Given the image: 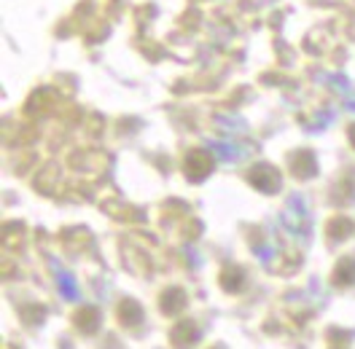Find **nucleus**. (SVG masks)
<instances>
[{"label":"nucleus","mask_w":355,"mask_h":349,"mask_svg":"<svg viewBox=\"0 0 355 349\" xmlns=\"http://www.w3.org/2000/svg\"><path fill=\"white\" fill-rule=\"evenodd\" d=\"M248 180H250V186H256L264 194H275L280 188V172L275 167H269V164H256L248 172Z\"/></svg>","instance_id":"1"},{"label":"nucleus","mask_w":355,"mask_h":349,"mask_svg":"<svg viewBox=\"0 0 355 349\" xmlns=\"http://www.w3.org/2000/svg\"><path fill=\"white\" fill-rule=\"evenodd\" d=\"M183 170H186V177L189 180H205L210 170H213V159H210V153L207 151H191L186 156V164H183Z\"/></svg>","instance_id":"2"},{"label":"nucleus","mask_w":355,"mask_h":349,"mask_svg":"<svg viewBox=\"0 0 355 349\" xmlns=\"http://www.w3.org/2000/svg\"><path fill=\"white\" fill-rule=\"evenodd\" d=\"M170 341L175 349H191L200 341V328L194 320H180L173 330H170Z\"/></svg>","instance_id":"3"},{"label":"nucleus","mask_w":355,"mask_h":349,"mask_svg":"<svg viewBox=\"0 0 355 349\" xmlns=\"http://www.w3.org/2000/svg\"><path fill=\"white\" fill-rule=\"evenodd\" d=\"M73 325L78 328L84 336H92L100 330V312L94 306H81L76 314H73Z\"/></svg>","instance_id":"4"},{"label":"nucleus","mask_w":355,"mask_h":349,"mask_svg":"<svg viewBox=\"0 0 355 349\" xmlns=\"http://www.w3.org/2000/svg\"><path fill=\"white\" fill-rule=\"evenodd\" d=\"M116 314H119V323L127 328V330H135V328L143 323V309L135 304V301H130V298L119 304V312H116Z\"/></svg>","instance_id":"5"},{"label":"nucleus","mask_w":355,"mask_h":349,"mask_svg":"<svg viewBox=\"0 0 355 349\" xmlns=\"http://www.w3.org/2000/svg\"><path fill=\"white\" fill-rule=\"evenodd\" d=\"M331 280H334V285H339V287H347V285L355 283V258L353 256H347V258H342V261L336 263Z\"/></svg>","instance_id":"6"},{"label":"nucleus","mask_w":355,"mask_h":349,"mask_svg":"<svg viewBox=\"0 0 355 349\" xmlns=\"http://www.w3.org/2000/svg\"><path fill=\"white\" fill-rule=\"evenodd\" d=\"M291 170L296 177H312L315 174V156L307 151H299L291 156Z\"/></svg>","instance_id":"7"},{"label":"nucleus","mask_w":355,"mask_h":349,"mask_svg":"<svg viewBox=\"0 0 355 349\" xmlns=\"http://www.w3.org/2000/svg\"><path fill=\"white\" fill-rule=\"evenodd\" d=\"M186 306V293L183 290H178V287H170V290H164V296H162V312L164 314H180V309Z\"/></svg>","instance_id":"8"},{"label":"nucleus","mask_w":355,"mask_h":349,"mask_svg":"<svg viewBox=\"0 0 355 349\" xmlns=\"http://www.w3.org/2000/svg\"><path fill=\"white\" fill-rule=\"evenodd\" d=\"M350 231H353V223L347 218H334L329 223V240L331 242H342L350 237Z\"/></svg>","instance_id":"9"},{"label":"nucleus","mask_w":355,"mask_h":349,"mask_svg":"<svg viewBox=\"0 0 355 349\" xmlns=\"http://www.w3.org/2000/svg\"><path fill=\"white\" fill-rule=\"evenodd\" d=\"M221 287L229 293H237L243 287V271L240 269H226L221 274Z\"/></svg>","instance_id":"10"},{"label":"nucleus","mask_w":355,"mask_h":349,"mask_svg":"<svg viewBox=\"0 0 355 349\" xmlns=\"http://www.w3.org/2000/svg\"><path fill=\"white\" fill-rule=\"evenodd\" d=\"M60 285H62V293H65L67 298H76L78 293H76V285L70 283V277H67L65 271H60Z\"/></svg>","instance_id":"11"},{"label":"nucleus","mask_w":355,"mask_h":349,"mask_svg":"<svg viewBox=\"0 0 355 349\" xmlns=\"http://www.w3.org/2000/svg\"><path fill=\"white\" fill-rule=\"evenodd\" d=\"M350 140H353V145H355V127L350 129Z\"/></svg>","instance_id":"12"},{"label":"nucleus","mask_w":355,"mask_h":349,"mask_svg":"<svg viewBox=\"0 0 355 349\" xmlns=\"http://www.w3.org/2000/svg\"><path fill=\"white\" fill-rule=\"evenodd\" d=\"M213 349H218V347H213Z\"/></svg>","instance_id":"13"}]
</instances>
